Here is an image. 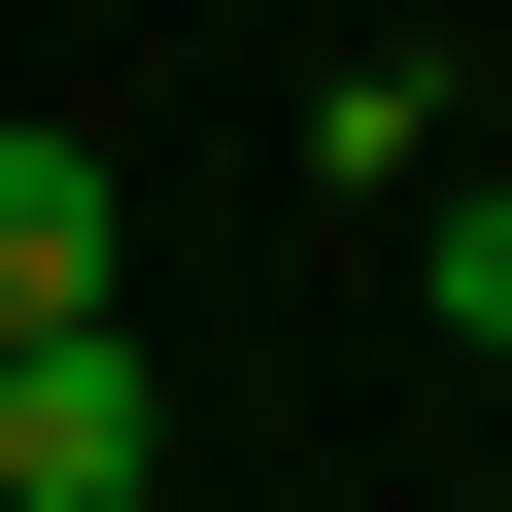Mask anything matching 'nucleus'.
Wrapping results in <instances>:
<instances>
[{"label": "nucleus", "instance_id": "nucleus-1", "mask_svg": "<svg viewBox=\"0 0 512 512\" xmlns=\"http://www.w3.org/2000/svg\"><path fill=\"white\" fill-rule=\"evenodd\" d=\"M137 478H171V376L103 308H35V342H0V512H137Z\"/></svg>", "mask_w": 512, "mask_h": 512}, {"label": "nucleus", "instance_id": "nucleus-2", "mask_svg": "<svg viewBox=\"0 0 512 512\" xmlns=\"http://www.w3.org/2000/svg\"><path fill=\"white\" fill-rule=\"evenodd\" d=\"M103 239H137V205H103V137H35V103H0V342H35V308H103Z\"/></svg>", "mask_w": 512, "mask_h": 512}, {"label": "nucleus", "instance_id": "nucleus-3", "mask_svg": "<svg viewBox=\"0 0 512 512\" xmlns=\"http://www.w3.org/2000/svg\"><path fill=\"white\" fill-rule=\"evenodd\" d=\"M410 274H444V342H512V171H478V205L410 239Z\"/></svg>", "mask_w": 512, "mask_h": 512}]
</instances>
